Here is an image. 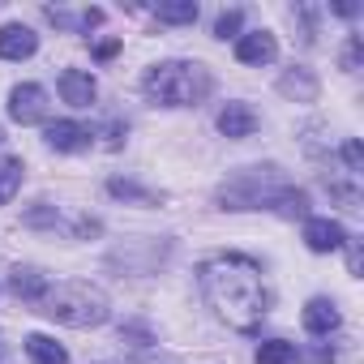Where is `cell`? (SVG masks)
Returning <instances> with one entry per match:
<instances>
[{"mask_svg": "<svg viewBox=\"0 0 364 364\" xmlns=\"http://www.w3.org/2000/svg\"><path fill=\"white\" fill-rule=\"evenodd\" d=\"M279 56V39L270 31H249L236 39V60L240 65H270Z\"/></svg>", "mask_w": 364, "mask_h": 364, "instance_id": "cell-7", "label": "cell"}, {"mask_svg": "<svg viewBox=\"0 0 364 364\" xmlns=\"http://www.w3.org/2000/svg\"><path fill=\"white\" fill-rule=\"evenodd\" d=\"M90 137H95V133H90L82 120H56V124H48V146H52V150H65V154L86 150Z\"/></svg>", "mask_w": 364, "mask_h": 364, "instance_id": "cell-12", "label": "cell"}, {"mask_svg": "<svg viewBox=\"0 0 364 364\" xmlns=\"http://www.w3.org/2000/svg\"><path fill=\"white\" fill-rule=\"evenodd\" d=\"M334 14H338V18H355L360 9H355V5H334Z\"/></svg>", "mask_w": 364, "mask_h": 364, "instance_id": "cell-29", "label": "cell"}, {"mask_svg": "<svg viewBox=\"0 0 364 364\" xmlns=\"http://www.w3.org/2000/svg\"><path fill=\"white\" fill-rule=\"evenodd\" d=\"M116 52H120V39H103V43L95 48V56H99V60H112Z\"/></svg>", "mask_w": 364, "mask_h": 364, "instance_id": "cell-27", "label": "cell"}, {"mask_svg": "<svg viewBox=\"0 0 364 364\" xmlns=\"http://www.w3.org/2000/svg\"><path fill=\"white\" fill-rule=\"evenodd\" d=\"M56 86H60V99H65L69 107H90L95 95H99V86H95V77H90L86 69H65Z\"/></svg>", "mask_w": 364, "mask_h": 364, "instance_id": "cell-10", "label": "cell"}, {"mask_svg": "<svg viewBox=\"0 0 364 364\" xmlns=\"http://www.w3.org/2000/svg\"><path fill=\"white\" fill-rule=\"evenodd\" d=\"M39 313L52 317V321H60V326L90 330V326H103V321L112 317V304H107V296H103L95 283H86V279H69V283H56V287L43 291Z\"/></svg>", "mask_w": 364, "mask_h": 364, "instance_id": "cell-3", "label": "cell"}, {"mask_svg": "<svg viewBox=\"0 0 364 364\" xmlns=\"http://www.w3.org/2000/svg\"><path fill=\"white\" fill-rule=\"evenodd\" d=\"M291 360H296V343L287 338H266L257 347V364H291Z\"/></svg>", "mask_w": 364, "mask_h": 364, "instance_id": "cell-20", "label": "cell"}, {"mask_svg": "<svg viewBox=\"0 0 364 364\" xmlns=\"http://www.w3.org/2000/svg\"><path fill=\"white\" fill-rule=\"evenodd\" d=\"M39 52V35L22 22L0 26V60H31Z\"/></svg>", "mask_w": 364, "mask_h": 364, "instance_id": "cell-6", "label": "cell"}, {"mask_svg": "<svg viewBox=\"0 0 364 364\" xmlns=\"http://www.w3.org/2000/svg\"><path fill=\"white\" fill-rule=\"evenodd\" d=\"M120 338H133V347H150V330L146 326H120Z\"/></svg>", "mask_w": 364, "mask_h": 364, "instance_id": "cell-25", "label": "cell"}, {"mask_svg": "<svg viewBox=\"0 0 364 364\" xmlns=\"http://www.w3.org/2000/svg\"><path fill=\"white\" fill-rule=\"evenodd\" d=\"M309 206H313V202H309V193H304V189H296V185H287V189L279 193V202H274V215H279V219H313V215H309Z\"/></svg>", "mask_w": 364, "mask_h": 364, "instance_id": "cell-17", "label": "cell"}, {"mask_svg": "<svg viewBox=\"0 0 364 364\" xmlns=\"http://www.w3.org/2000/svg\"><path fill=\"white\" fill-rule=\"evenodd\" d=\"M0 141H5V129H0Z\"/></svg>", "mask_w": 364, "mask_h": 364, "instance_id": "cell-30", "label": "cell"}, {"mask_svg": "<svg viewBox=\"0 0 364 364\" xmlns=\"http://www.w3.org/2000/svg\"><path fill=\"white\" fill-rule=\"evenodd\" d=\"M26 223H31V228H56L60 219H56V210H52L48 202H39V206H35V210L26 215Z\"/></svg>", "mask_w": 364, "mask_h": 364, "instance_id": "cell-24", "label": "cell"}, {"mask_svg": "<svg viewBox=\"0 0 364 364\" xmlns=\"http://www.w3.org/2000/svg\"><path fill=\"white\" fill-rule=\"evenodd\" d=\"M283 189H287V176L274 163H266V167L257 163V167H240L236 176H228L215 193V202L223 210H274Z\"/></svg>", "mask_w": 364, "mask_h": 364, "instance_id": "cell-4", "label": "cell"}, {"mask_svg": "<svg viewBox=\"0 0 364 364\" xmlns=\"http://www.w3.org/2000/svg\"><path fill=\"white\" fill-rule=\"evenodd\" d=\"M141 90L154 107H198L215 90V77L198 60H163L141 77Z\"/></svg>", "mask_w": 364, "mask_h": 364, "instance_id": "cell-2", "label": "cell"}, {"mask_svg": "<svg viewBox=\"0 0 364 364\" xmlns=\"http://www.w3.org/2000/svg\"><path fill=\"white\" fill-rule=\"evenodd\" d=\"M338 304L334 300H326V296H313L309 304H304V330L313 334V338H330L334 330H338Z\"/></svg>", "mask_w": 364, "mask_h": 364, "instance_id": "cell-9", "label": "cell"}, {"mask_svg": "<svg viewBox=\"0 0 364 364\" xmlns=\"http://www.w3.org/2000/svg\"><path fill=\"white\" fill-rule=\"evenodd\" d=\"M360 56H364V39L351 35V39H347V52H343V69L355 73V69H360Z\"/></svg>", "mask_w": 364, "mask_h": 364, "instance_id": "cell-23", "label": "cell"}, {"mask_svg": "<svg viewBox=\"0 0 364 364\" xmlns=\"http://www.w3.org/2000/svg\"><path fill=\"white\" fill-rule=\"evenodd\" d=\"M9 116H14L18 124H39V120L48 116V90L35 86V82L14 86V90H9Z\"/></svg>", "mask_w": 364, "mask_h": 364, "instance_id": "cell-5", "label": "cell"}, {"mask_svg": "<svg viewBox=\"0 0 364 364\" xmlns=\"http://www.w3.org/2000/svg\"><path fill=\"white\" fill-rule=\"evenodd\" d=\"M198 287L219 321H228L240 334L262 330L270 313V287L262 279V266L245 253H215L198 266Z\"/></svg>", "mask_w": 364, "mask_h": 364, "instance_id": "cell-1", "label": "cell"}, {"mask_svg": "<svg viewBox=\"0 0 364 364\" xmlns=\"http://www.w3.org/2000/svg\"><path fill=\"white\" fill-rule=\"evenodd\" d=\"M154 18L167 26H193L198 22V5L193 0H167V5H154Z\"/></svg>", "mask_w": 364, "mask_h": 364, "instance_id": "cell-19", "label": "cell"}, {"mask_svg": "<svg viewBox=\"0 0 364 364\" xmlns=\"http://www.w3.org/2000/svg\"><path fill=\"white\" fill-rule=\"evenodd\" d=\"M347 266H351V274H360V245L355 240H347Z\"/></svg>", "mask_w": 364, "mask_h": 364, "instance_id": "cell-28", "label": "cell"}, {"mask_svg": "<svg viewBox=\"0 0 364 364\" xmlns=\"http://www.w3.org/2000/svg\"><path fill=\"white\" fill-rule=\"evenodd\" d=\"M48 287H52V283H48V274H39V270H31V266H26V270L18 266V270L9 274V291H14L18 300H31V304H39Z\"/></svg>", "mask_w": 364, "mask_h": 364, "instance_id": "cell-14", "label": "cell"}, {"mask_svg": "<svg viewBox=\"0 0 364 364\" xmlns=\"http://www.w3.org/2000/svg\"><path fill=\"white\" fill-rule=\"evenodd\" d=\"M107 193L120 198V202H137V206H159V193L154 189H141L137 180H124V176H112L107 180Z\"/></svg>", "mask_w": 364, "mask_h": 364, "instance_id": "cell-16", "label": "cell"}, {"mask_svg": "<svg viewBox=\"0 0 364 364\" xmlns=\"http://www.w3.org/2000/svg\"><path fill=\"white\" fill-rule=\"evenodd\" d=\"M279 95H287V99H296V103H313V99H317V77H313L309 69L291 65V69L279 77Z\"/></svg>", "mask_w": 364, "mask_h": 364, "instance_id": "cell-13", "label": "cell"}, {"mask_svg": "<svg viewBox=\"0 0 364 364\" xmlns=\"http://www.w3.org/2000/svg\"><path fill=\"white\" fill-rule=\"evenodd\" d=\"M120 146H124V124L112 120V124H107V150H120Z\"/></svg>", "mask_w": 364, "mask_h": 364, "instance_id": "cell-26", "label": "cell"}, {"mask_svg": "<svg viewBox=\"0 0 364 364\" xmlns=\"http://www.w3.org/2000/svg\"><path fill=\"white\" fill-rule=\"evenodd\" d=\"M304 245L313 253H334L347 245V232L338 219H304Z\"/></svg>", "mask_w": 364, "mask_h": 364, "instance_id": "cell-8", "label": "cell"}, {"mask_svg": "<svg viewBox=\"0 0 364 364\" xmlns=\"http://www.w3.org/2000/svg\"><path fill=\"white\" fill-rule=\"evenodd\" d=\"M26 355L35 364H69V351L48 334H26Z\"/></svg>", "mask_w": 364, "mask_h": 364, "instance_id": "cell-15", "label": "cell"}, {"mask_svg": "<svg viewBox=\"0 0 364 364\" xmlns=\"http://www.w3.org/2000/svg\"><path fill=\"white\" fill-rule=\"evenodd\" d=\"M22 176H26V167H22L18 154H5V159H0V206L14 202V193L22 189Z\"/></svg>", "mask_w": 364, "mask_h": 364, "instance_id": "cell-18", "label": "cell"}, {"mask_svg": "<svg viewBox=\"0 0 364 364\" xmlns=\"http://www.w3.org/2000/svg\"><path fill=\"white\" fill-rule=\"evenodd\" d=\"M219 133L232 137V141L253 137V133H257V112H253L249 103H228V107L219 112Z\"/></svg>", "mask_w": 364, "mask_h": 364, "instance_id": "cell-11", "label": "cell"}, {"mask_svg": "<svg viewBox=\"0 0 364 364\" xmlns=\"http://www.w3.org/2000/svg\"><path fill=\"white\" fill-rule=\"evenodd\" d=\"M240 26H245V14L240 9H228L215 22V39H240Z\"/></svg>", "mask_w": 364, "mask_h": 364, "instance_id": "cell-21", "label": "cell"}, {"mask_svg": "<svg viewBox=\"0 0 364 364\" xmlns=\"http://www.w3.org/2000/svg\"><path fill=\"white\" fill-rule=\"evenodd\" d=\"M343 163H347V176H360V171H364V150H360L355 137L343 141Z\"/></svg>", "mask_w": 364, "mask_h": 364, "instance_id": "cell-22", "label": "cell"}]
</instances>
